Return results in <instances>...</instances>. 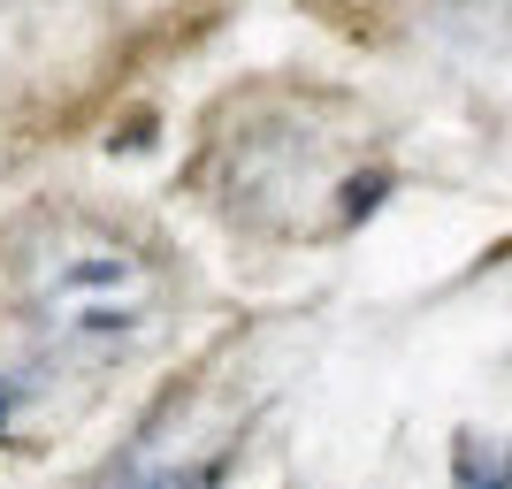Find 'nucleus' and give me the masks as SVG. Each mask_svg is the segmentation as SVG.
Segmentation results:
<instances>
[{
	"mask_svg": "<svg viewBox=\"0 0 512 489\" xmlns=\"http://www.w3.org/2000/svg\"><path fill=\"white\" fill-rule=\"evenodd\" d=\"M8 283L23 329L54 360H130L169 321V260L115 214L39 207L8 230Z\"/></svg>",
	"mask_w": 512,
	"mask_h": 489,
	"instance_id": "nucleus-2",
	"label": "nucleus"
},
{
	"mask_svg": "<svg viewBox=\"0 0 512 489\" xmlns=\"http://www.w3.org/2000/svg\"><path fill=\"white\" fill-rule=\"evenodd\" d=\"M8 413H16V390H8V383H0V428H8Z\"/></svg>",
	"mask_w": 512,
	"mask_h": 489,
	"instance_id": "nucleus-5",
	"label": "nucleus"
},
{
	"mask_svg": "<svg viewBox=\"0 0 512 489\" xmlns=\"http://www.w3.org/2000/svg\"><path fill=\"white\" fill-rule=\"evenodd\" d=\"M237 444H245V436H237V405L214 383L169 390V398L138 421V436L107 459L100 489H214L230 474Z\"/></svg>",
	"mask_w": 512,
	"mask_h": 489,
	"instance_id": "nucleus-3",
	"label": "nucleus"
},
{
	"mask_svg": "<svg viewBox=\"0 0 512 489\" xmlns=\"http://www.w3.org/2000/svg\"><path fill=\"white\" fill-rule=\"evenodd\" d=\"M199 184L253 237H337L383 199V153L352 100L276 85L222 107Z\"/></svg>",
	"mask_w": 512,
	"mask_h": 489,
	"instance_id": "nucleus-1",
	"label": "nucleus"
},
{
	"mask_svg": "<svg viewBox=\"0 0 512 489\" xmlns=\"http://www.w3.org/2000/svg\"><path fill=\"white\" fill-rule=\"evenodd\" d=\"M459 489H512V459L467 436V444H459Z\"/></svg>",
	"mask_w": 512,
	"mask_h": 489,
	"instance_id": "nucleus-4",
	"label": "nucleus"
}]
</instances>
